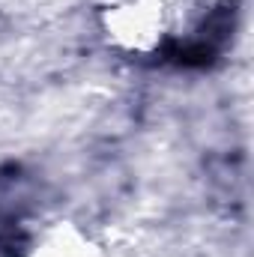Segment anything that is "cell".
Returning <instances> with one entry per match:
<instances>
[{
  "label": "cell",
  "instance_id": "1",
  "mask_svg": "<svg viewBox=\"0 0 254 257\" xmlns=\"http://www.w3.org/2000/svg\"><path fill=\"white\" fill-rule=\"evenodd\" d=\"M18 245H21L18 221H15L6 209H0V257H15Z\"/></svg>",
  "mask_w": 254,
  "mask_h": 257
}]
</instances>
